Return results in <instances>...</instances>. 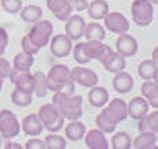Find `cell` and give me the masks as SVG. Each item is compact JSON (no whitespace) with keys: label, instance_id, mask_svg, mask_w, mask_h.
<instances>
[{"label":"cell","instance_id":"1","mask_svg":"<svg viewBox=\"0 0 158 149\" xmlns=\"http://www.w3.org/2000/svg\"><path fill=\"white\" fill-rule=\"evenodd\" d=\"M46 81L47 89L52 92L75 94V81L71 75V68H68L65 64H54L46 74Z\"/></svg>","mask_w":158,"mask_h":149},{"label":"cell","instance_id":"2","mask_svg":"<svg viewBox=\"0 0 158 149\" xmlns=\"http://www.w3.org/2000/svg\"><path fill=\"white\" fill-rule=\"evenodd\" d=\"M82 103H83V98L75 94L68 95L65 92H54L53 96V105L57 106L63 117L69 121L79 120L82 117L83 114Z\"/></svg>","mask_w":158,"mask_h":149},{"label":"cell","instance_id":"3","mask_svg":"<svg viewBox=\"0 0 158 149\" xmlns=\"http://www.w3.org/2000/svg\"><path fill=\"white\" fill-rule=\"evenodd\" d=\"M38 116L40 119V121L43 123V127L49 133H58L64 127V123H65V119L63 117V114L60 113L57 106L53 105V103H46V105L42 106L39 109Z\"/></svg>","mask_w":158,"mask_h":149},{"label":"cell","instance_id":"4","mask_svg":"<svg viewBox=\"0 0 158 149\" xmlns=\"http://www.w3.org/2000/svg\"><path fill=\"white\" fill-rule=\"evenodd\" d=\"M52 33H53V22H50L49 20H39V21L33 22V27L31 28L29 33L27 36L32 42L33 46H36L40 50L42 47L49 45Z\"/></svg>","mask_w":158,"mask_h":149},{"label":"cell","instance_id":"5","mask_svg":"<svg viewBox=\"0 0 158 149\" xmlns=\"http://www.w3.org/2000/svg\"><path fill=\"white\" fill-rule=\"evenodd\" d=\"M132 20L137 27H148L154 18V8L150 0H135L131 7Z\"/></svg>","mask_w":158,"mask_h":149},{"label":"cell","instance_id":"6","mask_svg":"<svg viewBox=\"0 0 158 149\" xmlns=\"http://www.w3.org/2000/svg\"><path fill=\"white\" fill-rule=\"evenodd\" d=\"M21 131V124H19L17 116L8 109L0 110V135L6 139H13Z\"/></svg>","mask_w":158,"mask_h":149},{"label":"cell","instance_id":"7","mask_svg":"<svg viewBox=\"0 0 158 149\" xmlns=\"http://www.w3.org/2000/svg\"><path fill=\"white\" fill-rule=\"evenodd\" d=\"M104 25H106L107 31L112 33H118V35L126 33L129 31V27H131L128 18L118 11H111V13L107 14L104 17Z\"/></svg>","mask_w":158,"mask_h":149},{"label":"cell","instance_id":"8","mask_svg":"<svg viewBox=\"0 0 158 149\" xmlns=\"http://www.w3.org/2000/svg\"><path fill=\"white\" fill-rule=\"evenodd\" d=\"M98 61H100L101 66L106 68V71L112 72V74H117V72H119V71H123L126 67L125 57H123L122 55H119L117 50H112L111 47L107 50V53Z\"/></svg>","mask_w":158,"mask_h":149},{"label":"cell","instance_id":"9","mask_svg":"<svg viewBox=\"0 0 158 149\" xmlns=\"http://www.w3.org/2000/svg\"><path fill=\"white\" fill-rule=\"evenodd\" d=\"M103 112L110 120L119 124L121 121L128 119V103L123 99L115 98L111 102H108V105L106 106V109Z\"/></svg>","mask_w":158,"mask_h":149},{"label":"cell","instance_id":"10","mask_svg":"<svg viewBox=\"0 0 158 149\" xmlns=\"http://www.w3.org/2000/svg\"><path fill=\"white\" fill-rule=\"evenodd\" d=\"M50 43V52L58 59L67 57L72 52V41L67 35H54Z\"/></svg>","mask_w":158,"mask_h":149},{"label":"cell","instance_id":"11","mask_svg":"<svg viewBox=\"0 0 158 149\" xmlns=\"http://www.w3.org/2000/svg\"><path fill=\"white\" fill-rule=\"evenodd\" d=\"M71 75L75 84H79L85 88H92V86L97 85L98 82V75L93 70L85 68V67H74L71 70Z\"/></svg>","mask_w":158,"mask_h":149},{"label":"cell","instance_id":"12","mask_svg":"<svg viewBox=\"0 0 158 149\" xmlns=\"http://www.w3.org/2000/svg\"><path fill=\"white\" fill-rule=\"evenodd\" d=\"M85 27H86V21L83 20V17L79 14H74V15L71 14L65 21V35L71 41H79L85 33Z\"/></svg>","mask_w":158,"mask_h":149},{"label":"cell","instance_id":"13","mask_svg":"<svg viewBox=\"0 0 158 149\" xmlns=\"http://www.w3.org/2000/svg\"><path fill=\"white\" fill-rule=\"evenodd\" d=\"M115 47H117V52L119 55H122L125 59L135 56L137 53V50H139V45H137L136 38L129 35L128 32L118 36L117 42H115Z\"/></svg>","mask_w":158,"mask_h":149},{"label":"cell","instance_id":"14","mask_svg":"<svg viewBox=\"0 0 158 149\" xmlns=\"http://www.w3.org/2000/svg\"><path fill=\"white\" fill-rule=\"evenodd\" d=\"M46 6L53 13V15L60 21H67L74 8L71 0H46Z\"/></svg>","mask_w":158,"mask_h":149},{"label":"cell","instance_id":"15","mask_svg":"<svg viewBox=\"0 0 158 149\" xmlns=\"http://www.w3.org/2000/svg\"><path fill=\"white\" fill-rule=\"evenodd\" d=\"M148 107H150V105H148L146 98L136 96L129 100V103H128V116L131 119L139 121L140 119H143L148 113Z\"/></svg>","mask_w":158,"mask_h":149},{"label":"cell","instance_id":"16","mask_svg":"<svg viewBox=\"0 0 158 149\" xmlns=\"http://www.w3.org/2000/svg\"><path fill=\"white\" fill-rule=\"evenodd\" d=\"M85 144L89 149H108L110 144L101 130H90L85 134Z\"/></svg>","mask_w":158,"mask_h":149},{"label":"cell","instance_id":"17","mask_svg":"<svg viewBox=\"0 0 158 149\" xmlns=\"http://www.w3.org/2000/svg\"><path fill=\"white\" fill-rule=\"evenodd\" d=\"M21 128L27 135L36 137V135H40L44 127H43V123L40 121L38 114L31 113L24 117V120H22V123H21Z\"/></svg>","mask_w":158,"mask_h":149},{"label":"cell","instance_id":"18","mask_svg":"<svg viewBox=\"0 0 158 149\" xmlns=\"http://www.w3.org/2000/svg\"><path fill=\"white\" fill-rule=\"evenodd\" d=\"M110 49L108 45H104L103 41H87L83 42V50L86 53L87 59L90 61L92 60H100L104 55L107 53V50Z\"/></svg>","mask_w":158,"mask_h":149},{"label":"cell","instance_id":"19","mask_svg":"<svg viewBox=\"0 0 158 149\" xmlns=\"http://www.w3.org/2000/svg\"><path fill=\"white\" fill-rule=\"evenodd\" d=\"M133 85L135 81L129 72L119 71L112 78V86H114V89L118 94H129L133 89Z\"/></svg>","mask_w":158,"mask_h":149},{"label":"cell","instance_id":"20","mask_svg":"<svg viewBox=\"0 0 158 149\" xmlns=\"http://www.w3.org/2000/svg\"><path fill=\"white\" fill-rule=\"evenodd\" d=\"M87 98H89V103L93 107H104L110 100V94L107 91V88H104V86L94 85L92 86Z\"/></svg>","mask_w":158,"mask_h":149},{"label":"cell","instance_id":"21","mask_svg":"<svg viewBox=\"0 0 158 149\" xmlns=\"http://www.w3.org/2000/svg\"><path fill=\"white\" fill-rule=\"evenodd\" d=\"M14 85H15L17 89H19L22 92L33 94L35 92V77L29 71H18L15 80H14Z\"/></svg>","mask_w":158,"mask_h":149},{"label":"cell","instance_id":"22","mask_svg":"<svg viewBox=\"0 0 158 149\" xmlns=\"http://www.w3.org/2000/svg\"><path fill=\"white\" fill-rule=\"evenodd\" d=\"M87 15L94 21H100L104 20V17L110 13L108 3L106 0H93L92 3H89L87 6Z\"/></svg>","mask_w":158,"mask_h":149},{"label":"cell","instance_id":"23","mask_svg":"<svg viewBox=\"0 0 158 149\" xmlns=\"http://www.w3.org/2000/svg\"><path fill=\"white\" fill-rule=\"evenodd\" d=\"M157 135L151 131H142L136 138L132 141V148L135 149H150L156 148Z\"/></svg>","mask_w":158,"mask_h":149},{"label":"cell","instance_id":"24","mask_svg":"<svg viewBox=\"0 0 158 149\" xmlns=\"http://www.w3.org/2000/svg\"><path fill=\"white\" fill-rule=\"evenodd\" d=\"M137 128L139 131H151V133H158V109L156 112H151L150 114H146L143 119L139 120L137 123Z\"/></svg>","mask_w":158,"mask_h":149},{"label":"cell","instance_id":"25","mask_svg":"<svg viewBox=\"0 0 158 149\" xmlns=\"http://www.w3.org/2000/svg\"><path fill=\"white\" fill-rule=\"evenodd\" d=\"M33 55H29L27 52H19L14 56L13 60V67L17 70V71L22 72V71H29L31 67L33 66Z\"/></svg>","mask_w":158,"mask_h":149},{"label":"cell","instance_id":"26","mask_svg":"<svg viewBox=\"0 0 158 149\" xmlns=\"http://www.w3.org/2000/svg\"><path fill=\"white\" fill-rule=\"evenodd\" d=\"M86 134V127L79 120H74L65 127V137L69 141H81Z\"/></svg>","mask_w":158,"mask_h":149},{"label":"cell","instance_id":"27","mask_svg":"<svg viewBox=\"0 0 158 149\" xmlns=\"http://www.w3.org/2000/svg\"><path fill=\"white\" fill-rule=\"evenodd\" d=\"M83 35L87 41H104L106 39V28L98 22H90L85 27Z\"/></svg>","mask_w":158,"mask_h":149},{"label":"cell","instance_id":"28","mask_svg":"<svg viewBox=\"0 0 158 149\" xmlns=\"http://www.w3.org/2000/svg\"><path fill=\"white\" fill-rule=\"evenodd\" d=\"M19 15H21L22 21H25V22H36L43 17V10H42L39 6L29 4V6H25V7L21 8Z\"/></svg>","mask_w":158,"mask_h":149},{"label":"cell","instance_id":"29","mask_svg":"<svg viewBox=\"0 0 158 149\" xmlns=\"http://www.w3.org/2000/svg\"><path fill=\"white\" fill-rule=\"evenodd\" d=\"M111 148L114 149H131L132 148V138L128 133L119 131L114 134L111 138Z\"/></svg>","mask_w":158,"mask_h":149},{"label":"cell","instance_id":"30","mask_svg":"<svg viewBox=\"0 0 158 149\" xmlns=\"http://www.w3.org/2000/svg\"><path fill=\"white\" fill-rule=\"evenodd\" d=\"M156 68H157V64L154 63L153 60H144L137 66V74H139V77L144 81L153 80Z\"/></svg>","mask_w":158,"mask_h":149},{"label":"cell","instance_id":"31","mask_svg":"<svg viewBox=\"0 0 158 149\" xmlns=\"http://www.w3.org/2000/svg\"><path fill=\"white\" fill-rule=\"evenodd\" d=\"M35 77V92L33 94L38 98H44L49 92L47 89V81H46V74L42 71H36L33 74Z\"/></svg>","mask_w":158,"mask_h":149},{"label":"cell","instance_id":"32","mask_svg":"<svg viewBox=\"0 0 158 149\" xmlns=\"http://www.w3.org/2000/svg\"><path fill=\"white\" fill-rule=\"evenodd\" d=\"M11 102L18 107H27L32 103V94H27V92H22L15 88L11 94Z\"/></svg>","mask_w":158,"mask_h":149},{"label":"cell","instance_id":"33","mask_svg":"<svg viewBox=\"0 0 158 149\" xmlns=\"http://www.w3.org/2000/svg\"><path fill=\"white\" fill-rule=\"evenodd\" d=\"M96 124H97L98 130H101L104 134H112L115 131V128H117V123L110 120L108 117L104 114V112L97 114V117H96Z\"/></svg>","mask_w":158,"mask_h":149},{"label":"cell","instance_id":"34","mask_svg":"<svg viewBox=\"0 0 158 149\" xmlns=\"http://www.w3.org/2000/svg\"><path fill=\"white\" fill-rule=\"evenodd\" d=\"M44 145H46V149H65L67 141L64 137L52 133L44 138Z\"/></svg>","mask_w":158,"mask_h":149},{"label":"cell","instance_id":"35","mask_svg":"<svg viewBox=\"0 0 158 149\" xmlns=\"http://www.w3.org/2000/svg\"><path fill=\"white\" fill-rule=\"evenodd\" d=\"M2 8L8 14H17L22 8V0H0Z\"/></svg>","mask_w":158,"mask_h":149},{"label":"cell","instance_id":"36","mask_svg":"<svg viewBox=\"0 0 158 149\" xmlns=\"http://www.w3.org/2000/svg\"><path fill=\"white\" fill-rule=\"evenodd\" d=\"M158 94V84L154 82L153 80L144 81V84L142 85V96L146 99H151Z\"/></svg>","mask_w":158,"mask_h":149},{"label":"cell","instance_id":"37","mask_svg":"<svg viewBox=\"0 0 158 149\" xmlns=\"http://www.w3.org/2000/svg\"><path fill=\"white\" fill-rule=\"evenodd\" d=\"M72 55H74V59L78 64L90 63V60L87 59L86 53H85V50H83V42H79V43L75 45V47L72 49Z\"/></svg>","mask_w":158,"mask_h":149},{"label":"cell","instance_id":"38","mask_svg":"<svg viewBox=\"0 0 158 149\" xmlns=\"http://www.w3.org/2000/svg\"><path fill=\"white\" fill-rule=\"evenodd\" d=\"M21 46H22V50H24V52H27V53H29V55H36V53L39 52V49L36 46H33L32 42L28 39L27 35L21 39Z\"/></svg>","mask_w":158,"mask_h":149},{"label":"cell","instance_id":"39","mask_svg":"<svg viewBox=\"0 0 158 149\" xmlns=\"http://www.w3.org/2000/svg\"><path fill=\"white\" fill-rule=\"evenodd\" d=\"M11 68H13V67H11L10 61H8L7 59H4V57L0 56V77L7 78L11 72Z\"/></svg>","mask_w":158,"mask_h":149},{"label":"cell","instance_id":"40","mask_svg":"<svg viewBox=\"0 0 158 149\" xmlns=\"http://www.w3.org/2000/svg\"><path fill=\"white\" fill-rule=\"evenodd\" d=\"M8 45V33L3 27H0V56L4 55Z\"/></svg>","mask_w":158,"mask_h":149},{"label":"cell","instance_id":"41","mask_svg":"<svg viewBox=\"0 0 158 149\" xmlns=\"http://www.w3.org/2000/svg\"><path fill=\"white\" fill-rule=\"evenodd\" d=\"M25 149H46V145H44V141L42 139H36V138H32V139H28V142L25 144Z\"/></svg>","mask_w":158,"mask_h":149},{"label":"cell","instance_id":"42","mask_svg":"<svg viewBox=\"0 0 158 149\" xmlns=\"http://www.w3.org/2000/svg\"><path fill=\"white\" fill-rule=\"evenodd\" d=\"M71 2H72V7H74V10H77V11L87 10V6H89L87 0H71Z\"/></svg>","mask_w":158,"mask_h":149},{"label":"cell","instance_id":"43","mask_svg":"<svg viewBox=\"0 0 158 149\" xmlns=\"http://www.w3.org/2000/svg\"><path fill=\"white\" fill-rule=\"evenodd\" d=\"M147 102H148V105H150L153 109H158V94H157L154 98H151V99H148Z\"/></svg>","mask_w":158,"mask_h":149},{"label":"cell","instance_id":"44","mask_svg":"<svg viewBox=\"0 0 158 149\" xmlns=\"http://www.w3.org/2000/svg\"><path fill=\"white\" fill-rule=\"evenodd\" d=\"M6 149H22V147L19 144H14V142H7L6 144Z\"/></svg>","mask_w":158,"mask_h":149},{"label":"cell","instance_id":"45","mask_svg":"<svg viewBox=\"0 0 158 149\" xmlns=\"http://www.w3.org/2000/svg\"><path fill=\"white\" fill-rule=\"evenodd\" d=\"M151 60H153L154 63H156L157 66H158V46L153 50V59H151Z\"/></svg>","mask_w":158,"mask_h":149},{"label":"cell","instance_id":"46","mask_svg":"<svg viewBox=\"0 0 158 149\" xmlns=\"http://www.w3.org/2000/svg\"><path fill=\"white\" fill-rule=\"evenodd\" d=\"M153 81H154V82H157V84H158V66H157L156 71H154V77H153Z\"/></svg>","mask_w":158,"mask_h":149},{"label":"cell","instance_id":"47","mask_svg":"<svg viewBox=\"0 0 158 149\" xmlns=\"http://www.w3.org/2000/svg\"><path fill=\"white\" fill-rule=\"evenodd\" d=\"M3 81H4V78L0 77V91H2V88H3Z\"/></svg>","mask_w":158,"mask_h":149},{"label":"cell","instance_id":"48","mask_svg":"<svg viewBox=\"0 0 158 149\" xmlns=\"http://www.w3.org/2000/svg\"><path fill=\"white\" fill-rule=\"evenodd\" d=\"M151 3H153V4H158V0H150Z\"/></svg>","mask_w":158,"mask_h":149},{"label":"cell","instance_id":"49","mask_svg":"<svg viewBox=\"0 0 158 149\" xmlns=\"http://www.w3.org/2000/svg\"><path fill=\"white\" fill-rule=\"evenodd\" d=\"M0 147H2V138H0Z\"/></svg>","mask_w":158,"mask_h":149},{"label":"cell","instance_id":"50","mask_svg":"<svg viewBox=\"0 0 158 149\" xmlns=\"http://www.w3.org/2000/svg\"><path fill=\"white\" fill-rule=\"evenodd\" d=\"M157 142H158V133H157Z\"/></svg>","mask_w":158,"mask_h":149}]
</instances>
